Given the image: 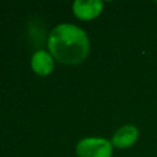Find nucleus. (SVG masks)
Wrapping results in <instances>:
<instances>
[{
    "label": "nucleus",
    "instance_id": "f257e3e1",
    "mask_svg": "<svg viewBox=\"0 0 157 157\" xmlns=\"http://www.w3.org/2000/svg\"><path fill=\"white\" fill-rule=\"evenodd\" d=\"M47 49L56 61L64 65H77L88 56L91 40L82 27L71 22H61L50 29Z\"/></svg>",
    "mask_w": 157,
    "mask_h": 157
},
{
    "label": "nucleus",
    "instance_id": "f03ea898",
    "mask_svg": "<svg viewBox=\"0 0 157 157\" xmlns=\"http://www.w3.org/2000/svg\"><path fill=\"white\" fill-rule=\"evenodd\" d=\"M113 145L102 136H86L77 141L75 153L77 157H112Z\"/></svg>",
    "mask_w": 157,
    "mask_h": 157
},
{
    "label": "nucleus",
    "instance_id": "7ed1b4c3",
    "mask_svg": "<svg viewBox=\"0 0 157 157\" xmlns=\"http://www.w3.org/2000/svg\"><path fill=\"white\" fill-rule=\"evenodd\" d=\"M104 9L101 0H75L71 5L72 15L80 21H92L97 18Z\"/></svg>",
    "mask_w": 157,
    "mask_h": 157
},
{
    "label": "nucleus",
    "instance_id": "20e7f679",
    "mask_svg": "<svg viewBox=\"0 0 157 157\" xmlns=\"http://www.w3.org/2000/svg\"><path fill=\"white\" fill-rule=\"evenodd\" d=\"M55 59L48 49H37L29 59V66L32 71L38 76H48L54 71Z\"/></svg>",
    "mask_w": 157,
    "mask_h": 157
},
{
    "label": "nucleus",
    "instance_id": "39448f33",
    "mask_svg": "<svg viewBox=\"0 0 157 157\" xmlns=\"http://www.w3.org/2000/svg\"><path fill=\"white\" fill-rule=\"evenodd\" d=\"M139 135H140L139 129L135 125L125 124L114 131V134L110 139V142L114 148L126 150L136 144V141L139 140Z\"/></svg>",
    "mask_w": 157,
    "mask_h": 157
}]
</instances>
